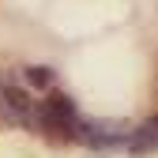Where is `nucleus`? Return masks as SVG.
I'll use <instances>...</instances> for the list:
<instances>
[{
	"mask_svg": "<svg viewBox=\"0 0 158 158\" xmlns=\"http://www.w3.org/2000/svg\"><path fill=\"white\" fill-rule=\"evenodd\" d=\"M128 151H132V154L158 151V117H151V121H143L139 128L128 132Z\"/></svg>",
	"mask_w": 158,
	"mask_h": 158,
	"instance_id": "1",
	"label": "nucleus"
},
{
	"mask_svg": "<svg viewBox=\"0 0 158 158\" xmlns=\"http://www.w3.org/2000/svg\"><path fill=\"white\" fill-rule=\"evenodd\" d=\"M27 83H30V87H49V83H53V68H45V64L27 68Z\"/></svg>",
	"mask_w": 158,
	"mask_h": 158,
	"instance_id": "2",
	"label": "nucleus"
}]
</instances>
